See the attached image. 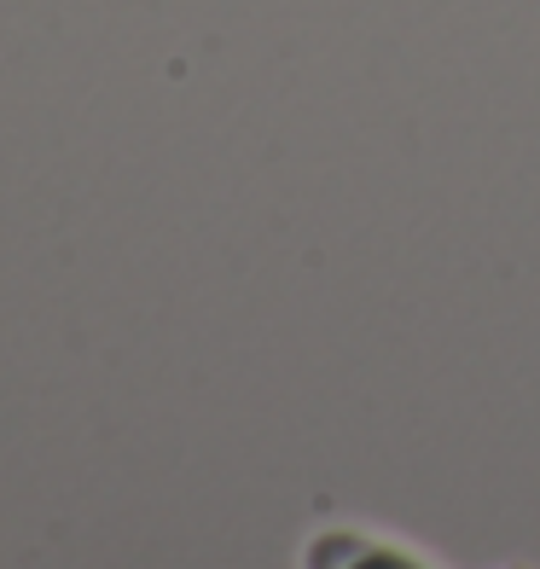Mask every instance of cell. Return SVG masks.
<instances>
[{
	"mask_svg": "<svg viewBox=\"0 0 540 569\" xmlns=\"http://www.w3.org/2000/svg\"><path fill=\"white\" fill-rule=\"evenodd\" d=\"M302 569H430V563L407 552L401 540H383L367 529H320L302 547Z\"/></svg>",
	"mask_w": 540,
	"mask_h": 569,
	"instance_id": "obj_1",
	"label": "cell"
}]
</instances>
